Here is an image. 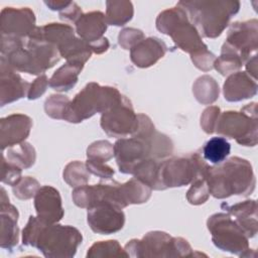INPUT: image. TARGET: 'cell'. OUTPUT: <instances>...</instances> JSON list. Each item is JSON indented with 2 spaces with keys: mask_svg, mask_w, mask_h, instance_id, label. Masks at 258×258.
Instances as JSON below:
<instances>
[{
  "mask_svg": "<svg viewBox=\"0 0 258 258\" xmlns=\"http://www.w3.org/2000/svg\"><path fill=\"white\" fill-rule=\"evenodd\" d=\"M82 239L79 230L72 226L46 225L32 216L22 234V243L36 247L45 257H73Z\"/></svg>",
  "mask_w": 258,
  "mask_h": 258,
  "instance_id": "cell-1",
  "label": "cell"
},
{
  "mask_svg": "<svg viewBox=\"0 0 258 258\" xmlns=\"http://www.w3.org/2000/svg\"><path fill=\"white\" fill-rule=\"evenodd\" d=\"M206 180L209 191L215 198L224 199L232 195H249L255 187L251 164L239 157H232L224 164L208 168Z\"/></svg>",
  "mask_w": 258,
  "mask_h": 258,
  "instance_id": "cell-2",
  "label": "cell"
},
{
  "mask_svg": "<svg viewBox=\"0 0 258 258\" xmlns=\"http://www.w3.org/2000/svg\"><path fill=\"white\" fill-rule=\"evenodd\" d=\"M188 19L206 37L215 38L227 27L232 15L239 11L238 1H180L177 3Z\"/></svg>",
  "mask_w": 258,
  "mask_h": 258,
  "instance_id": "cell-3",
  "label": "cell"
},
{
  "mask_svg": "<svg viewBox=\"0 0 258 258\" xmlns=\"http://www.w3.org/2000/svg\"><path fill=\"white\" fill-rule=\"evenodd\" d=\"M123 98L115 88L90 83L70 102L63 119L72 123L82 122L97 112L105 113L111 110L119 105Z\"/></svg>",
  "mask_w": 258,
  "mask_h": 258,
  "instance_id": "cell-4",
  "label": "cell"
},
{
  "mask_svg": "<svg viewBox=\"0 0 258 258\" xmlns=\"http://www.w3.org/2000/svg\"><path fill=\"white\" fill-rule=\"evenodd\" d=\"M156 27L162 33L168 34L179 48L190 54L207 48L199 31L188 21L186 12L178 5L161 12L156 19Z\"/></svg>",
  "mask_w": 258,
  "mask_h": 258,
  "instance_id": "cell-5",
  "label": "cell"
},
{
  "mask_svg": "<svg viewBox=\"0 0 258 258\" xmlns=\"http://www.w3.org/2000/svg\"><path fill=\"white\" fill-rule=\"evenodd\" d=\"M256 103L249 104L243 111H227L218 118L215 131L229 138H235L241 145L254 146L257 142V113L252 110Z\"/></svg>",
  "mask_w": 258,
  "mask_h": 258,
  "instance_id": "cell-6",
  "label": "cell"
},
{
  "mask_svg": "<svg viewBox=\"0 0 258 258\" xmlns=\"http://www.w3.org/2000/svg\"><path fill=\"white\" fill-rule=\"evenodd\" d=\"M209 165L198 153L187 157H174L160 162L159 179L161 189L182 186L197 178L206 176Z\"/></svg>",
  "mask_w": 258,
  "mask_h": 258,
  "instance_id": "cell-7",
  "label": "cell"
},
{
  "mask_svg": "<svg viewBox=\"0 0 258 258\" xmlns=\"http://www.w3.org/2000/svg\"><path fill=\"white\" fill-rule=\"evenodd\" d=\"M125 250L134 252L131 256L168 257V256H188L190 246L182 238H171L163 232L147 233L142 240H131Z\"/></svg>",
  "mask_w": 258,
  "mask_h": 258,
  "instance_id": "cell-8",
  "label": "cell"
},
{
  "mask_svg": "<svg viewBox=\"0 0 258 258\" xmlns=\"http://www.w3.org/2000/svg\"><path fill=\"white\" fill-rule=\"evenodd\" d=\"M208 228L212 233L214 244L223 251L239 254L249 250L248 236L229 215L215 214L208 220Z\"/></svg>",
  "mask_w": 258,
  "mask_h": 258,
  "instance_id": "cell-9",
  "label": "cell"
},
{
  "mask_svg": "<svg viewBox=\"0 0 258 258\" xmlns=\"http://www.w3.org/2000/svg\"><path fill=\"white\" fill-rule=\"evenodd\" d=\"M153 132L146 136L133 135L129 139L122 138L115 143L114 156L121 172L132 174L139 162L151 158L150 137Z\"/></svg>",
  "mask_w": 258,
  "mask_h": 258,
  "instance_id": "cell-10",
  "label": "cell"
},
{
  "mask_svg": "<svg viewBox=\"0 0 258 258\" xmlns=\"http://www.w3.org/2000/svg\"><path fill=\"white\" fill-rule=\"evenodd\" d=\"M101 126L110 136L126 137L136 133L139 128V118L134 113L130 101L124 97L119 105L103 113Z\"/></svg>",
  "mask_w": 258,
  "mask_h": 258,
  "instance_id": "cell-11",
  "label": "cell"
},
{
  "mask_svg": "<svg viewBox=\"0 0 258 258\" xmlns=\"http://www.w3.org/2000/svg\"><path fill=\"white\" fill-rule=\"evenodd\" d=\"M222 48L235 52L244 61L257 48V20L233 23Z\"/></svg>",
  "mask_w": 258,
  "mask_h": 258,
  "instance_id": "cell-12",
  "label": "cell"
},
{
  "mask_svg": "<svg viewBox=\"0 0 258 258\" xmlns=\"http://www.w3.org/2000/svg\"><path fill=\"white\" fill-rule=\"evenodd\" d=\"M88 223L94 232L109 235L123 228L125 215L119 207L102 203L88 209Z\"/></svg>",
  "mask_w": 258,
  "mask_h": 258,
  "instance_id": "cell-13",
  "label": "cell"
},
{
  "mask_svg": "<svg viewBox=\"0 0 258 258\" xmlns=\"http://www.w3.org/2000/svg\"><path fill=\"white\" fill-rule=\"evenodd\" d=\"M34 13L29 8L6 7L1 12L2 35L23 39L34 30Z\"/></svg>",
  "mask_w": 258,
  "mask_h": 258,
  "instance_id": "cell-14",
  "label": "cell"
},
{
  "mask_svg": "<svg viewBox=\"0 0 258 258\" xmlns=\"http://www.w3.org/2000/svg\"><path fill=\"white\" fill-rule=\"evenodd\" d=\"M34 207L37 218L46 225L58 222L63 216L59 192L49 185H44L37 190Z\"/></svg>",
  "mask_w": 258,
  "mask_h": 258,
  "instance_id": "cell-15",
  "label": "cell"
},
{
  "mask_svg": "<svg viewBox=\"0 0 258 258\" xmlns=\"http://www.w3.org/2000/svg\"><path fill=\"white\" fill-rule=\"evenodd\" d=\"M31 119L23 114H13L1 119V148L21 143L29 134Z\"/></svg>",
  "mask_w": 258,
  "mask_h": 258,
  "instance_id": "cell-16",
  "label": "cell"
},
{
  "mask_svg": "<svg viewBox=\"0 0 258 258\" xmlns=\"http://www.w3.org/2000/svg\"><path fill=\"white\" fill-rule=\"evenodd\" d=\"M29 84L15 74L4 56L1 57V106L25 96Z\"/></svg>",
  "mask_w": 258,
  "mask_h": 258,
  "instance_id": "cell-17",
  "label": "cell"
},
{
  "mask_svg": "<svg viewBox=\"0 0 258 258\" xmlns=\"http://www.w3.org/2000/svg\"><path fill=\"white\" fill-rule=\"evenodd\" d=\"M166 45L156 37H149L141 40L131 48V60L140 68H147L154 64L164 55Z\"/></svg>",
  "mask_w": 258,
  "mask_h": 258,
  "instance_id": "cell-18",
  "label": "cell"
},
{
  "mask_svg": "<svg viewBox=\"0 0 258 258\" xmlns=\"http://www.w3.org/2000/svg\"><path fill=\"white\" fill-rule=\"evenodd\" d=\"M257 84L246 72H238L230 76L224 84V96L227 101L237 102L256 94Z\"/></svg>",
  "mask_w": 258,
  "mask_h": 258,
  "instance_id": "cell-19",
  "label": "cell"
},
{
  "mask_svg": "<svg viewBox=\"0 0 258 258\" xmlns=\"http://www.w3.org/2000/svg\"><path fill=\"white\" fill-rule=\"evenodd\" d=\"M76 28L81 38L91 43L102 38L103 33L106 31V16L100 11L82 14L76 21Z\"/></svg>",
  "mask_w": 258,
  "mask_h": 258,
  "instance_id": "cell-20",
  "label": "cell"
},
{
  "mask_svg": "<svg viewBox=\"0 0 258 258\" xmlns=\"http://www.w3.org/2000/svg\"><path fill=\"white\" fill-rule=\"evenodd\" d=\"M18 212L9 201H1V247L11 249L18 242Z\"/></svg>",
  "mask_w": 258,
  "mask_h": 258,
  "instance_id": "cell-21",
  "label": "cell"
},
{
  "mask_svg": "<svg viewBox=\"0 0 258 258\" xmlns=\"http://www.w3.org/2000/svg\"><path fill=\"white\" fill-rule=\"evenodd\" d=\"M228 212L236 217L237 224L243 229L246 235L253 237L257 232V215H256V202L245 201L234 206H227Z\"/></svg>",
  "mask_w": 258,
  "mask_h": 258,
  "instance_id": "cell-22",
  "label": "cell"
},
{
  "mask_svg": "<svg viewBox=\"0 0 258 258\" xmlns=\"http://www.w3.org/2000/svg\"><path fill=\"white\" fill-rule=\"evenodd\" d=\"M83 67V63L68 61L66 64L54 72L49 81V86L55 91H69L77 84L78 76L81 73Z\"/></svg>",
  "mask_w": 258,
  "mask_h": 258,
  "instance_id": "cell-23",
  "label": "cell"
},
{
  "mask_svg": "<svg viewBox=\"0 0 258 258\" xmlns=\"http://www.w3.org/2000/svg\"><path fill=\"white\" fill-rule=\"evenodd\" d=\"M231 145L225 137L216 136L208 140L203 147L204 158L214 164L222 163L230 154Z\"/></svg>",
  "mask_w": 258,
  "mask_h": 258,
  "instance_id": "cell-24",
  "label": "cell"
},
{
  "mask_svg": "<svg viewBox=\"0 0 258 258\" xmlns=\"http://www.w3.org/2000/svg\"><path fill=\"white\" fill-rule=\"evenodd\" d=\"M121 191L126 206L146 202L151 194V187L134 177L121 184Z\"/></svg>",
  "mask_w": 258,
  "mask_h": 258,
  "instance_id": "cell-25",
  "label": "cell"
},
{
  "mask_svg": "<svg viewBox=\"0 0 258 258\" xmlns=\"http://www.w3.org/2000/svg\"><path fill=\"white\" fill-rule=\"evenodd\" d=\"M106 21L108 24L121 26L131 20L133 6L129 1H107Z\"/></svg>",
  "mask_w": 258,
  "mask_h": 258,
  "instance_id": "cell-26",
  "label": "cell"
},
{
  "mask_svg": "<svg viewBox=\"0 0 258 258\" xmlns=\"http://www.w3.org/2000/svg\"><path fill=\"white\" fill-rule=\"evenodd\" d=\"M8 162L20 168L30 167L35 160V150L29 143H19L11 146L7 152Z\"/></svg>",
  "mask_w": 258,
  "mask_h": 258,
  "instance_id": "cell-27",
  "label": "cell"
},
{
  "mask_svg": "<svg viewBox=\"0 0 258 258\" xmlns=\"http://www.w3.org/2000/svg\"><path fill=\"white\" fill-rule=\"evenodd\" d=\"M197 100L203 104H211L219 96V86L209 76H203L197 80L192 87Z\"/></svg>",
  "mask_w": 258,
  "mask_h": 258,
  "instance_id": "cell-28",
  "label": "cell"
},
{
  "mask_svg": "<svg viewBox=\"0 0 258 258\" xmlns=\"http://www.w3.org/2000/svg\"><path fill=\"white\" fill-rule=\"evenodd\" d=\"M84 163L74 161L67 165L63 171V178L71 186H82L90 179V173Z\"/></svg>",
  "mask_w": 258,
  "mask_h": 258,
  "instance_id": "cell-29",
  "label": "cell"
},
{
  "mask_svg": "<svg viewBox=\"0 0 258 258\" xmlns=\"http://www.w3.org/2000/svg\"><path fill=\"white\" fill-rule=\"evenodd\" d=\"M242 63H243V60L238 54L222 48V54L219 58L215 60L214 67L216 68L217 71L220 72L221 75L226 76L234 72L235 70H238L239 68H241Z\"/></svg>",
  "mask_w": 258,
  "mask_h": 258,
  "instance_id": "cell-30",
  "label": "cell"
},
{
  "mask_svg": "<svg viewBox=\"0 0 258 258\" xmlns=\"http://www.w3.org/2000/svg\"><path fill=\"white\" fill-rule=\"evenodd\" d=\"M122 248L116 240L110 241H101L99 243H95L88 251V257L95 256H127L126 253H123Z\"/></svg>",
  "mask_w": 258,
  "mask_h": 258,
  "instance_id": "cell-31",
  "label": "cell"
},
{
  "mask_svg": "<svg viewBox=\"0 0 258 258\" xmlns=\"http://www.w3.org/2000/svg\"><path fill=\"white\" fill-rule=\"evenodd\" d=\"M70 102L66 96L52 95L45 102V112L51 118L63 119Z\"/></svg>",
  "mask_w": 258,
  "mask_h": 258,
  "instance_id": "cell-32",
  "label": "cell"
},
{
  "mask_svg": "<svg viewBox=\"0 0 258 258\" xmlns=\"http://www.w3.org/2000/svg\"><path fill=\"white\" fill-rule=\"evenodd\" d=\"M87 155L88 159L106 162L114 155V146L108 141H97L90 145Z\"/></svg>",
  "mask_w": 258,
  "mask_h": 258,
  "instance_id": "cell-33",
  "label": "cell"
},
{
  "mask_svg": "<svg viewBox=\"0 0 258 258\" xmlns=\"http://www.w3.org/2000/svg\"><path fill=\"white\" fill-rule=\"evenodd\" d=\"M210 191L208 187V183L206 180V176L197 178L192 181V185L187 191L186 198L190 204L200 205L205 203L209 198Z\"/></svg>",
  "mask_w": 258,
  "mask_h": 258,
  "instance_id": "cell-34",
  "label": "cell"
},
{
  "mask_svg": "<svg viewBox=\"0 0 258 258\" xmlns=\"http://www.w3.org/2000/svg\"><path fill=\"white\" fill-rule=\"evenodd\" d=\"M39 188V183L36 179L30 176H26L13 186V192L17 198L21 200H27L33 197Z\"/></svg>",
  "mask_w": 258,
  "mask_h": 258,
  "instance_id": "cell-35",
  "label": "cell"
},
{
  "mask_svg": "<svg viewBox=\"0 0 258 258\" xmlns=\"http://www.w3.org/2000/svg\"><path fill=\"white\" fill-rule=\"evenodd\" d=\"M21 179V169L19 166L14 165L2 157V181L12 186L16 185Z\"/></svg>",
  "mask_w": 258,
  "mask_h": 258,
  "instance_id": "cell-36",
  "label": "cell"
},
{
  "mask_svg": "<svg viewBox=\"0 0 258 258\" xmlns=\"http://www.w3.org/2000/svg\"><path fill=\"white\" fill-rule=\"evenodd\" d=\"M143 33L141 30L134 28L123 29L119 34V43L125 49H131L143 38Z\"/></svg>",
  "mask_w": 258,
  "mask_h": 258,
  "instance_id": "cell-37",
  "label": "cell"
},
{
  "mask_svg": "<svg viewBox=\"0 0 258 258\" xmlns=\"http://www.w3.org/2000/svg\"><path fill=\"white\" fill-rule=\"evenodd\" d=\"M219 116H220V109L218 107H210L204 111V114L201 118V125L205 132L207 133L215 132Z\"/></svg>",
  "mask_w": 258,
  "mask_h": 258,
  "instance_id": "cell-38",
  "label": "cell"
},
{
  "mask_svg": "<svg viewBox=\"0 0 258 258\" xmlns=\"http://www.w3.org/2000/svg\"><path fill=\"white\" fill-rule=\"evenodd\" d=\"M191 60L194 61L197 68L207 72L213 68L214 60H216V58L212 52H210L207 48H205L203 50H200L191 54Z\"/></svg>",
  "mask_w": 258,
  "mask_h": 258,
  "instance_id": "cell-39",
  "label": "cell"
},
{
  "mask_svg": "<svg viewBox=\"0 0 258 258\" xmlns=\"http://www.w3.org/2000/svg\"><path fill=\"white\" fill-rule=\"evenodd\" d=\"M86 166L89 171L102 178H110L111 176L114 175V170L102 161L88 159Z\"/></svg>",
  "mask_w": 258,
  "mask_h": 258,
  "instance_id": "cell-40",
  "label": "cell"
},
{
  "mask_svg": "<svg viewBox=\"0 0 258 258\" xmlns=\"http://www.w3.org/2000/svg\"><path fill=\"white\" fill-rule=\"evenodd\" d=\"M47 85H48V82H47V78L45 75H42L41 77L37 78L35 80V82L33 84H31V86L29 88V91L27 93L28 99H30V100L36 99L39 96H41L45 92Z\"/></svg>",
  "mask_w": 258,
  "mask_h": 258,
  "instance_id": "cell-41",
  "label": "cell"
},
{
  "mask_svg": "<svg viewBox=\"0 0 258 258\" xmlns=\"http://www.w3.org/2000/svg\"><path fill=\"white\" fill-rule=\"evenodd\" d=\"M81 16H82V10L75 2H71V4L67 8H64L62 12H60L61 19H68L74 22H76Z\"/></svg>",
  "mask_w": 258,
  "mask_h": 258,
  "instance_id": "cell-42",
  "label": "cell"
},
{
  "mask_svg": "<svg viewBox=\"0 0 258 258\" xmlns=\"http://www.w3.org/2000/svg\"><path fill=\"white\" fill-rule=\"evenodd\" d=\"M89 44L91 46L92 51H94L96 53H102V52L106 51L109 47V41L106 37H102L96 41L89 43Z\"/></svg>",
  "mask_w": 258,
  "mask_h": 258,
  "instance_id": "cell-43",
  "label": "cell"
},
{
  "mask_svg": "<svg viewBox=\"0 0 258 258\" xmlns=\"http://www.w3.org/2000/svg\"><path fill=\"white\" fill-rule=\"evenodd\" d=\"M72 1H45L44 3L51 10H60L67 8Z\"/></svg>",
  "mask_w": 258,
  "mask_h": 258,
  "instance_id": "cell-44",
  "label": "cell"
}]
</instances>
